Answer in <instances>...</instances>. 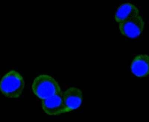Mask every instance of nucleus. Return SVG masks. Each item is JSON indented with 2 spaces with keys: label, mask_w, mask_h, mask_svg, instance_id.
<instances>
[{
  "label": "nucleus",
  "mask_w": 149,
  "mask_h": 122,
  "mask_svg": "<svg viewBox=\"0 0 149 122\" xmlns=\"http://www.w3.org/2000/svg\"><path fill=\"white\" fill-rule=\"evenodd\" d=\"M0 86L1 92L5 96L18 98L24 88L25 81L19 73L12 70L3 77Z\"/></svg>",
  "instance_id": "obj_1"
},
{
  "label": "nucleus",
  "mask_w": 149,
  "mask_h": 122,
  "mask_svg": "<svg viewBox=\"0 0 149 122\" xmlns=\"http://www.w3.org/2000/svg\"><path fill=\"white\" fill-rule=\"evenodd\" d=\"M34 95L41 100L61 92V87L54 78L47 75H39L36 78L32 85Z\"/></svg>",
  "instance_id": "obj_2"
},
{
  "label": "nucleus",
  "mask_w": 149,
  "mask_h": 122,
  "mask_svg": "<svg viewBox=\"0 0 149 122\" xmlns=\"http://www.w3.org/2000/svg\"><path fill=\"white\" fill-rule=\"evenodd\" d=\"M144 22L141 16L119 23V28L122 35L130 38L137 37L143 31Z\"/></svg>",
  "instance_id": "obj_3"
},
{
  "label": "nucleus",
  "mask_w": 149,
  "mask_h": 122,
  "mask_svg": "<svg viewBox=\"0 0 149 122\" xmlns=\"http://www.w3.org/2000/svg\"><path fill=\"white\" fill-rule=\"evenodd\" d=\"M42 100V110L47 114L57 115L65 113L62 91Z\"/></svg>",
  "instance_id": "obj_4"
},
{
  "label": "nucleus",
  "mask_w": 149,
  "mask_h": 122,
  "mask_svg": "<svg viewBox=\"0 0 149 122\" xmlns=\"http://www.w3.org/2000/svg\"><path fill=\"white\" fill-rule=\"evenodd\" d=\"M65 113L79 108L83 100L82 92L79 89L71 87L62 93Z\"/></svg>",
  "instance_id": "obj_5"
},
{
  "label": "nucleus",
  "mask_w": 149,
  "mask_h": 122,
  "mask_svg": "<svg viewBox=\"0 0 149 122\" xmlns=\"http://www.w3.org/2000/svg\"><path fill=\"white\" fill-rule=\"evenodd\" d=\"M131 70L135 76L146 77L149 73V57L147 54H139L135 57L131 65Z\"/></svg>",
  "instance_id": "obj_6"
},
{
  "label": "nucleus",
  "mask_w": 149,
  "mask_h": 122,
  "mask_svg": "<svg viewBox=\"0 0 149 122\" xmlns=\"http://www.w3.org/2000/svg\"><path fill=\"white\" fill-rule=\"evenodd\" d=\"M138 8L132 3H127L119 6L115 14V19L118 23L124 22L139 15Z\"/></svg>",
  "instance_id": "obj_7"
}]
</instances>
